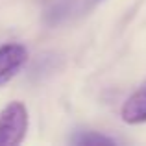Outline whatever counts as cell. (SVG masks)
Returning <instances> with one entry per match:
<instances>
[{"label": "cell", "instance_id": "1", "mask_svg": "<svg viewBox=\"0 0 146 146\" xmlns=\"http://www.w3.org/2000/svg\"><path fill=\"white\" fill-rule=\"evenodd\" d=\"M28 109L22 102H9L0 111V146H17L28 131Z\"/></svg>", "mask_w": 146, "mask_h": 146}, {"label": "cell", "instance_id": "2", "mask_svg": "<svg viewBox=\"0 0 146 146\" xmlns=\"http://www.w3.org/2000/svg\"><path fill=\"white\" fill-rule=\"evenodd\" d=\"M28 50L21 43H6L0 46V85L7 83L24 67Z\"/></svg>", "mask_w": 146, "mask_h": 146}, {"label": "cell", "instance_id": "3", "mask_svg": "<svg viewBox=\"0 0 146 146\" xmlns=\"http://www.w3.org/2000/svg\"><path fill=\"white\" fill-rule=\"evenodd\" d=\"M120 117L126 124H144L146 122V82L122 104Z\"/></svg>", "mask_w": 146, "mask_h": 146}, {"label": "cell", "instance_id": "4", "mask_svg": "<svg viewBox=\"0 0 146 146\" xmlns=\"http://www.w3.org/2000/svg\"><path fill=\"white\" fill-rule=\"evenodd\" d=\"M70 143L80 144V146H100V144H117L118 141L113 139V137L104 135V133H96V131H78L70 139Z\"/></svg>", "mask_w": 146, "mask_h": 146}]
</instances>
